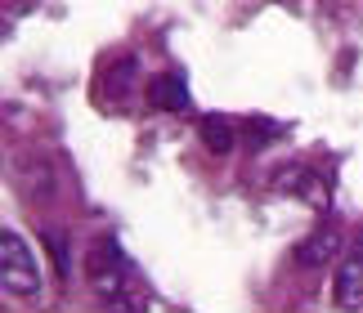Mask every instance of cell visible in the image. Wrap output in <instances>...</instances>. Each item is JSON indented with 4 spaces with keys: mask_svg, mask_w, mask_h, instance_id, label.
<instances>
[{
    "mask_svg": "<svg viewBox=\"0 0 363 313\" xmlns=\"http://www.w3.org/2000/svg\"><path fill=\"white\" fill-rule=\"evenodd\" d=\"M0 278H5V291L9 295H36L40 291V268L27 251V241L5 229L0 233Z\"/></svg>",
    "mask_w": 363,
    "mask_h": 313,
    "instance_id": "obj_1",
    "label": "cell"
},
{
    "mask_svg": "<svg viewBox=\"0 0 363 313\" xmlns=\"http://www.w3.org/2000/svg\"><path fill=\"white\" fill-rule=\"evenodd\" d=\"M90 282H94V291L104 295V300H113V305H121L125 300V287H130V264H125V251L117 246L113 237H104L99 246L90 251Z\"/></svg>",
    "mask_w": 363,
    "mask_h": 313,
    "instance_id": "obj_2",
    "label": "cell"
},
{
    "mask_svg": "<svg viewBox=\"0 0 363 313\" xmlns=\"http://www.w3.org/2000/svg\"><path fill=\"white\" fill-rule=\"evenodd\" d=\"M337 251H341V233H337V229H318V233H310V237L296 246V264L318 268V264H328Z\"/></svg>",
    "mask_w": 363,
    "mask_h": 313,
    "instance_id": "obj_3",
    "label": "cell"
},
{
    "mask_svg": "<svg viewBox=\"0 0 363 313\" xmlns=\"http://www.w3.org/2000/svg\"><path fill=\"white\" fill-rule=\"evenodd\" d=\"M332 295H337V305H359L363 300V260L354 251H345V260L337 268V287H332Z\"/></svg>",
    "mask_w": 363,
    "mask_h": 313,
    "instance_id": "obj_4",
    "label": "cell"
},
{
    "mask_svg": "<svg viewBox=\"0 0 363 313\" xmlns=\"http://www.w3.org/2000/svg\"><path fill=\"white\" fill-rule=\"evenodd\" d=\"M148 98H152V108H166V112H184L189 108V90H184V81H179L175 72H166V76L152 81Z\"/></svg>",
    "mask_w": 363,
    "mask_h": 313,
    "instance_id": "obj_5",
    "label": "cell"
},
{
    "mask_svg": "<svg viewBox=\"0 0 363 313\" xmlns=\"http://www.w3.org/2000/svg\"><path fill=\"white\" fill-rule=\"evenodd\" d=\"M202 139H206V148H211V152H225L233 144V125L225 117H202Z\"/></svg>",
    "mask_w": 363,
    "mask_h": 313,
    "instance_id": "obj_6",
    "label": "cell"
},
{
    "mask_svg": "<svg viewBox=\"0 0 363 313\" xmlns=\"http://www.w3.org/2000/svg\"><path fill=\"white\" fill-rule=\"evenodd\" d=\"M50 255H54V264H59V268L67 264V251H63V241H54V237H50Z\"/></svg>",
    "mask_w": 363,
    "mask_h": 313,
    "instance_id": "obj_7",
    "label": "cell"
},
{
    "mask_svg": "<svg viewBox=\"0 0 363 313\" xmlns=\"http://www.w3.org/2000/svg\"><path fill=\"white\" fill-rule=\"evenodd\" d=\"M350 251H354V255H359V260H363V233H359V237L350 241Z\"/></svg>",
    "mask_w": 363,
    "mask_h": 313,
    "instance_id": "obj_8",
    "label": "cell"
},
{
    "mask_svg": "<svg viewBox=\"0 0 363 313\" xmlns=\"http://www.w3.org/2000/svg\"><path fill=\"white\" fill-rule=\"evenodd\" d=\"M18 5H23V9H32L36 0H9V9H18Z\"/></svg>",
    "mask_w": 363,
    "mask_h": 313,
    "instance_id": "obj_9",
    "label": "cell"
}]
</instances>
